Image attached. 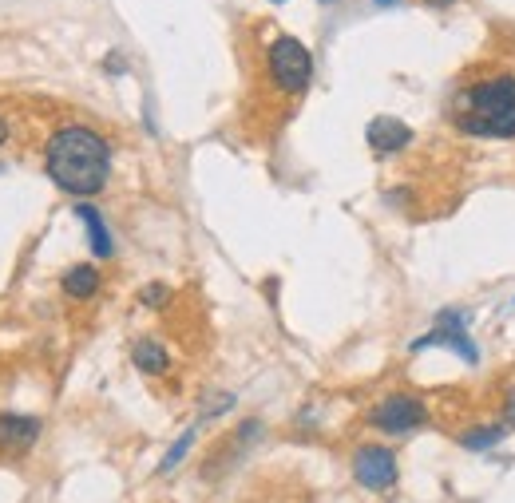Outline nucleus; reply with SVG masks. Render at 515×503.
Returning <instances> with one entry per match:
<instances>
[{
	"label": "nucleus",
	"mask_w": 515,
	"mask_h": 503,
	"mask_svg": "<svg viewBox=\"0 0 515 503\" xmlns=\"http://www.w3.org/2000/svg\"><path fill=\"white\" fill-rule=\"evenodd\" d=\"M167 298H171V290H167V286H147L139 302H143V305H163Z\"/></svg>",
	"instance_id": "4468645a"
},
{
	"label": "nucleus",
	"mask_w": 515,
	"mask_h": 503,
	"mask_svg": "<svg viewBox=\"0 0 515 503\" xmlns=\"http://www.w3.org/2000/svg\"><path fill=\"white\" fill-rule=\"evenodd\" d=\"M428 4H432V8H452L456 0H428Z\"/></svg>",
	"instance_id": "f3484780"
},
{
	"label": "nucleus",
	"mask_w": 515,
	"mask_h": 503,
	"mask_svg": "<svg viewBox=\"0 0 515 503\" xmlns=\"http://www.w3.org/2000/svg\"><path fill=\"white\" fill-rule=\"evenodd\" d=\"M40 440V420L20 412H0V452H28Z\"/></svg>",
	"instance_id": "6e6552de"
},
{
	"label": "nucleus",
	"mask_w": 515,
	"mask_h": 503,
	"mask_svg": "<svg viewBox=\"0 0 515 503\" xmlns=\"http://www.w3.org/2000/svg\"><path fill=\"white\" fill-rule=\"evenodd\" d=\"M4 143H8V119L0 115V147H4Z\"/></svg>",
	"instance_id": "dca6fc26"
},
{
	"label": "nucleus",
	"mask_w": 515,
	"mask_h": 503,
	"mask_svg": "<svg viewBox=\"0 0 515 503\" xmlns=\"http://www.w3.org/2000/svg\"><path fill=\"white\" fill-rule=\"evenodd\" d=\"M321 4H333V0H321Z\"/></svg>",
	"instance_id": "6ab92c4d"
},
{
	"label": "nucleus",
	"mask_w": 515,
	"mask_h": 503,
	"mask_svg": "<svg viewBox=\"0 0 515 503\" xmlns=\"http://www.w3.org/2000/svg\"><path fill=\"white\" fill-rule=\"evenodd\" d=\"M452 123L472 139H515V76H484L452 103Z\"/></svg>",
	"instance_id": "f03ea898"
},
{
	"label": "nucleus",
	"mask_w": 515,
	"mask_h": 503,
	"mask_svg": "<svg viewBox=\"0 0 515 503\" xmlns=\"http://www.w3.org/2000/svg\"><path fill=\"white\" fill-rule=\"evenodd\" d=\"M100 282L103 278L96 266H72V270L64 274V294L76 298V302H88V298L100 294Z\"/></svg>",
	"instance_id": "9d476101"
},
{
	"label": "nucleus",
	"mask_w": 515,
	"mask_h": 503,
	"mask_svg": "<svg viewBox=\"0 0 515 503\" xmlns=\"http://www.w3.org/2000/svg\"><path fill=\"white\" fill-rule=\"evenodd\" d=\"M468 325H472V313H464V309H444V313H436V329L412 341V353L432 349V345H448V349H456L468 365H476V361H480V349H476V341L468 337Z\"/></svg>",
	"instance_id": "20e7f679"
},
{
	"label": "nucleus",
	"mask_w": 515,
	"mask_h": 503,
	"mask_svg": "<svg viewBox=\"0 0 515 503\" xmlns=\"http://www.w3.org/2000/svg\"><path fill=\"white\" fill-rule=\"evenodd\" d=\"M377 4H381V8H389V4H397V0H377Z\"/></svg>",
	"instance_id": "a211bd4d"
},
{
	"label": "nucleus",
	"mask_w": 515,
	"mask_h": 503,
	"mask_svg": "<svg viewBox=\"0 0 515 503\" xmlns=\"http://www.w3.org/2000/svg\"><path fill=\"white\" fill-rule=\"evenodd\" d=\"M401 476V464H397V452L385 448V444H365L357 448L353 456V480L369 492H389Z\"/></svg>",
	"instance_id": "423d86ee"
},
{
	"label": "nucleus",
	"mask_w": 515,
	"mask_h": 503,
	"mask_svg": "<svg viewBox=\"0 0 515 503\" xmlns=\"http://www.w3.org/2000/svg\"><path fill=\"white\" fill-rule=\"evenodd\" d=\"M278 4H282V0H278Z\"/></svg>",
	"instance_id": "aec40b11"
},
{
	"label": "nucleus",
	"mask_w": 515,
	"mask_h": 503,
	"mask_svg": "<svg viewBox=\"0 0 515 503\" xmlns=\"http://www.w3.org/2000/svg\"><path fill=\"white\" fill-rule=\"evenodd\" d=\"M504 436H508V428H504V424H480V428L460 432V448H468V452H492Z\"/></svg>",
	"instance_id": "f8f14e48"
},
{
	"label": "nucleus",
	"mask_w": 515,
	"mask_h": 503,
	"mask_svg": "<svg viewBox=\"0 0 515 503\" xmlns=\"http://www.w3.org/2000/svg\"><path fill=\"white\" fill-rule=\"evenodd\" d=\"M191 448H195V428H187V432H183V436L175 440V448H171V452L163 456V464H159V472H163V476H167V472H175V468L183 464V456H187Z\"/></svg>",
	"instance_id": "ddd939ff"
},
{
	"label": "nucleus",
	"mask_w": 515,
	"mask_h": 503,
	"mask_svg": "<svg viewBox=\"0 0 515 503\" xmlns=\"http://www.w3.org/2000/svg\"><path fill=\"white\" fill-rule=\"evenodd\" d=\"M131 361H135V369L147 373V377H159V373L171 369V353H167L159 341H139V345L131 349Z\"/></svg>",
	"instance_id": "9b49d317"
},
{
	"label": "nucleus",
	"mask_w": 515,
	"mask_h": 503,
	"mask_svg": "<svg viewBox=\"0 0 515 503\" xmlns=\"http://www.w3.org/2000/svg\"><path fill=\"white\" fill-rule=\"evenodd\" d=\"M504 428H515V389H508L504 397Z\"/></svg>",
	"instance_id": "2eb2a0df"
},
{
	"label": "nucleus",
	"mask_w": 515,
	"mask_h": 503,
	"mask_svg": "<svg viewBox=\"0 0 515 503\" xmlns=\"http://www.w3.org/2000/svg\"><path fill=\"white\" fill-rule=\"evenodd\" d=\"M365 139H369L373 155H401L412 143V127L397 115H377V119H369Z\"/></svg>",
	"instance_id": "0eeeda50"
},
{
	"label": "nucleus",
	"mask_w": 515,
	"mask_h": 503,
	"mask_svg": "<svg viewBox=\"0 0 515 503\" xmlns=\"http://www.w3.org/2000/svg\"><path fill=\"white\" fill-rule=\"evenodd\" d=\"M76 218H84V226H88L92 254H96V258H111V254H115V242H111V230L103 226L100 210H96V206H88V202H80V206H76Z\"/></svg>",
	"instance_id": "1a4fd4ad"
},
{
	"label": "nucleus",
	"mask_w": 515,
	"mask_h": 503,
	"mask_svg": "<svg viewBox=\"0 0 515 503\" xmlns=\"http://www.w3.org/2000/svg\"><path fill=\"white\" fill-rule=\"evenodd\" d=\"M369 424L377 432H389V436H409V432L428 424V404L420 401V397H409V393L385 397V401L369 412Z\"/></svg>",
	"instance_id": "39448f33"
},
{
	"label": "nucleus",
	"mask_w": 515,
	"mask_h": 503,
	"mask_svg": "<svg viewBox=\"0 0 515 503\" xmlns=\"http://www.w3.org/2000/svg\"><path fill=\"white\" fill-rule=\"evenodd\" d=\"M44 171L60 191L76 199H92L111 179V147L92 127H64L48 139Z\"/></svg>",
	"instance_id": "f257e3e1"
},
{
	"label": "nucleus",
	"mask_w": 515,
	"mask_h": 503,
	"mask_svg": "<svg viewBox=\"0 0 515 503\" xmlns=\"http://www.w3.org/2000/svg\"><path fill=\"white\" fill-rule=\"evenodd\" d=\"M266 64H270V76L274 84L286 92V96H302L309 84H313V56L298 36H278L266 52Z\"/></svg>",
	"instance_id": "7ed1b4c3"
}]
</instances>
